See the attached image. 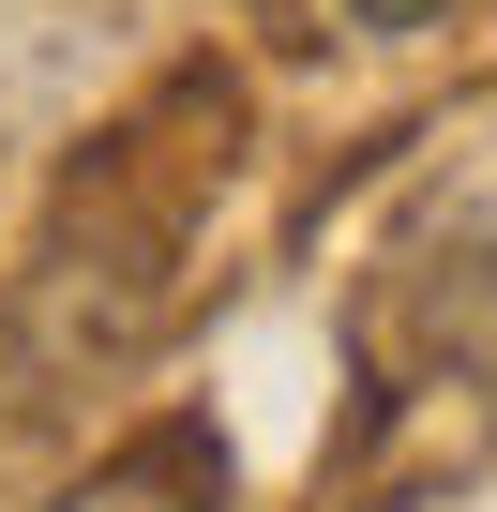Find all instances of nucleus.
<instances>
[{"instance_id":"1","label":"nucleus","mask_w":497,"mask_h":512,"mask_svg":"<svg viewBox=\"0 0 497 512\" xmlns=\"http://www.w3.org/2000/svg\"><path fill=\"white\" fill-rule=\"evenodd\" d=\"M61 512H211V467H196V437H166V452H136V467L76 482Z\"/></svg>"},{"instance_id":"2","label":"nucleus","mask_w":497,"mask_h":512,"mask_svg":"<svg viewBox=\"0 0 497 512\" xmlns=\"http://www.w3.org/2000/svg\"><path fill=\"white\" fill-rule=\"evenodd\" d=\"M347 16H362V31H437L452 0H347Z\"/></svg>"}]
</instances>
